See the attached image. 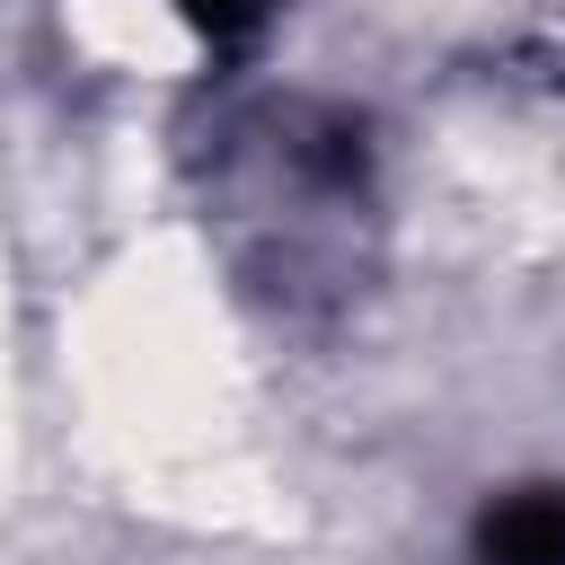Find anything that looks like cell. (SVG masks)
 I'll return each instance as SVG.
<instances>
[{
  "mask_svg": "<svg viewBox=\"0 0 565 565\" xmlns=\"http://www.w3.org/2000/svg\"><path fill=\"white\" fill-rule=\"evenodd\" d=\"M486 556H494V565H565V503H556V494L503 503L494 530H486Z\"/></svg>",
  "mask_w": 565,
  "mask_h": 565,
  "instance_id": "1",
  "label": "cell"
},
{
  "mask_svg": "<svg viewBox=\"0 0 565 565\" xmlns=\"http://www.w3.org/2000/svg\"><path fill=\"white\" fill-rule=\"evenodd\" d=\"M194 18H212V26H238V18H256V0H194Z\"/></svg>",
  "mask_w": 565,
  "mask_h": 565,
  "instance_id": "2",
  "label": "cell"
}]
</instances>
